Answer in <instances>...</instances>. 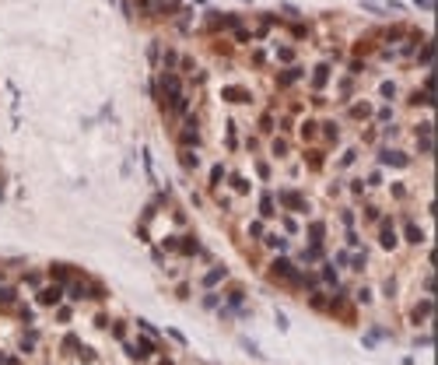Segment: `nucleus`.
Instances as JSON below:
<instances>
[{"label": "nucleus", "mask_w": 438, "mask_h": 365, "mask_svg": "<svg viewBox=\"0 0 438 365\" xmlns=\"http://www.w3.org/2000/svg\"><path fill=\"white\" fill-rule=\"evenodd\" d=\"M298 274H302V270H298L291 260H284V257L270 263V277H277V281H291V285H295V277H298Z\"/></svg>", "instance_id": "1"}, {"label": "nucleus", "mask_w": 438, "mask_h": 365, "mask_svg": "<svg viewBox=\"0 0 438 365\" xmlns=\"http://www.w3.org/2000/svg\"><path fill=\"white\" fill-rule=\"evenodd\" d=\"M60 299H63V285H46V288H39V292H35V302H39V306H46V309L60 306Z\"/></svg>", "instance_id": "2"}, {"label": "nucleus", "mask_w": 438, "mask_h": 365, "mask_svg": "<svg viewBox=\"0 0 438 365\" xmlns=\"http://www.w3.org/2000/svg\"><path fill=\"white\" fill-rule=\"evenodd\" d=\"M379 165H393V169H403L410 165V158L403 151H393V148H379Z\"/></svg>", "instance_id": "3"}, {"label": "nucleus", "mask_w": 438, "mask_h": 365, "mask_svg": "<svg viewBox=\"0 0 438 365\" xmlns=\"http://www.w3.org/2000/svg\"><path fill=\"white\" fill-rule=\"evenodd\" d=\"M179 141H182L186 148H196V144H200V130H196V119H193V116L182 123V134H179Z\"/></svg>", "instance_id": "4"}, {"label": "nucleus", "mask_w": 438, "mask_h": 365, "mask_svg": "<svg viewBox=\"0 0 438 365\" xmlns=\"http://www.w3.org/2000/svg\"><path fill=\"white\" fill-rule=\"evenodd\" d=\"M403 239L410 242V246H421V242H424V232H421V225L407 218V221H403Z\"/></svg>", "instance_id": "5"}, {"label": "nucleus", "mask_w": 438, "mask_h": 365, "mask_svg": "<svg viewBox=\"0 0 438 365\" xmlns=\"http://www.w3.org/2000/svg\"><path fill=\"white\" fill-rule=\"evenodd\" d=\"M281 204H284V208H295V211H308L305 197H302V193H295V190H284V193H281Z\"/></svg>", "instance_id": "6"}, {"label": "nucleus", "mask_w": 438, "mask_h": 365, "mask_svg": "<svg viewBox=\"0 0 438 365\" xmlns=\"http://www.w3.org/2000/svg\"><path fill=\"white\" fill-rule=\"evenodd\" d=\"M428 316H431V299H424V302H417V306L410 309V323H414V327H421Z\"/></svg>", "instance_id": "7"}, {"label": "nucleus", "mask_w": 438, "mask_h": 365, "mask_svg": "<svg viewBox=\"0 0 438 365\" xmlns=\"http://www.w3.org/2000/svg\"><path fill=\"white\" fill-rule=\"evenodd\" d=\"M379 246L382 250H396V232H393L389 221H382V228H379Z\"/></svg>", "instance_id": "8"}, {"label": "nucleus", "mask_w": 438, "mask_h": 365, "mask_svg": "<svg viewBox=\"0 0 438 365\" xmlns=\"http://www.w3.org/2000/svg\"><path fill=\"white\" fill-rule=\"evenodd\" d=\"M323 235H326V225H323V221H312V225H308V242H312V250H323Z\"/></svg>", "instance_id": "9"}, {"label": "nucleus", "mask_w": 438, "mask_h": 365, "mask_svg": "<svg viewBox=\"0 0 438 365\" xmlns=\"http://www.w3.org/2000/svg\"><path fill=\"white\" fill-rule=\"evenodd\" d=\"M273 214H277V200L270 193H263L260 197V218H273Z\"/></svg>", "instance_id": "10"}, {"label": "nucleus", "mask_w": 438, "mask_h": 365, "mask_svg": "<svg viewBox=\"0 0 438 365\" xmlns=\"http://www.w3.org/2000/svg\"><path fill=\"white\" fill-rule=\"evenodd\" d=\"M224 277H228V270H224V267H214V270H207V274H204V285H207V288H214V285H221Z\"/></svg>", "instance_id": "11"}, {"label": "nucleus", "mask_w": 438, "mask_h": 365, "mask_svg": "<svg viewBox=\"0 0 438 365\" xmlns=\"http://www.w3.org/2000/svg\"><path fill=\"white\" fill-rule=\"evenodd\" d=\"M326 81H330V63H319V67H315V74H312V85L323 88Z\"/></svg>", "instance_id": "12"}, {"label": "nucleus", "mask_w": 438, "mask_h": 365, "mask_svg": "<svg viewBox=\"0 0 438 365\" xmlns=\"http://www.w3.org/2000/svg\"><path fill=\"white\" fill-rule=\"evenodd\" d=\"M228 183H231V190H235V193H249V179H246V176L231 172V176H228Z\"/></svg>", "instance_id": "13"}, {"label": "nucleus", "mask_w": 438, "mask_h": 365, "mask_svg": "<svg viewBox=\"0 0 438 365\" xmlns=\"http://www.w3.org/2000/svg\"><path fill=\"white\" fill-rule=\"evenodd\" d=\"M224 99H228V102H242V105H246V102H249V92H246V88H224Z\"/></svg>", "instance_id": "14"}, {"label": "nucleus", "mask_w": 438, "mask_h": 365, "mask_svg": "<svg viewBox=\"0 0 438 365\" xmlns=\"http://www.w3.org/2000/svg\"><path fill=\"white\" fill-rule=\"evenodd\" d=\"M53 277H56V285H67V281L74 277V270L63 267V263H53Z\"/></svg>", "instance_id": "15"}, {"label": "nucleus", "mask_w": 438, "mask_h": 365, "mask_svg": "<svg viewBox=\"0 0 438 365\" xmlns=\"http://www.w3.org/2000/svg\"><path fill=\"white\" fill-rule=\"evenodd\" d=\"M179 161H182V169H196V165H200V161H196V151H193V148H182Z\"/></svg>", "instance_id": "16"}, {"label": "nucleus", "mask_w": 438, "mask_h": 365, "mask_svg": "<svg viewBox=\"0 0 438 365\" xmlns=\"http://www.w3.org/2000/svg\"><path fill=\"white\" fill-rule=\"evenodd\" d=\"M14 302H18V288L0 285V306H14Z\"/></svg>", "instance_id": "17"}, {"label": "nucleus", "mask_w": 438, "mask_h": 365, "mask_svg": "<svg viewBox=\"0 0 438 365\" xmlns=\"http://www.w3.org/2000/svg\"><path fill=\"white\" fill-rule=\"evenodd\" d=\"M242 299H246V288H242V285H231V288H228V302H231V306H242Z\"/></svg>", "instance_id": "18"}, {"label": "nucleus", "mask_w": 438, "mask_h": 365, "mask_svg": "<svg viewBox=\"0 0 438 365\" xmlns=\"http://www.w3.org/2000/svg\"><path fill=\"white\" fill-rule=\"evenodd\" d=\"M302 77V67H288L281 77H277V81H281V85H295V81Z\"/></svg>", "instance_id": "19"}, {"label": "nucleus", "mask_w": 438, "mask_h": 365, "mask_svg": "<svg viewBox=\"0 0 438 365\" xmlns=\"http://www.w3.org/2000/svg\"><path fill=\"white\" fill-rule=\"evenodd\" d=\"M319 127H323V137H326L330 144H337V137H340V127H337V123H319Z\"/></svg>", "instance_id": "20"}, {"label": "nucleus", "mask_w": 438, "mask_h": 365, "mask_svg": "<svg viewBox=\"0 0 438 365\" xmlns=\"http://www.w3.org/2000/svg\"><path fill=\"white\" fill-rule=\"evenodd\" d=\"M315 134H319V123H315V119H308V123H302V137H305V141H312Z\"/></svg>", "instance_id": "21"}, {"label": "nucleus", "mask_w": 438, "mask_h": 365, "mask_svg": "<svg viewBox=\"0 0 438 365\" xmlns=\"http://www.w3.org/2000/svg\"><path fill=\"white\" fill-rule=\"evenodd\" d=\"M354 161H357V148H347V151L340 155V165L347 169V165H354Z\"/></svg>", "instance_id": "22"}, {"label": "nucleus", "mask_w": 438, "mask_h": 365, "mask_svg": "<svg viewBox=\"0 0 438 365\" xmlns=\"http://www.w3.org/2000/svg\"><path fill=\"white\" fill-rule=\"evenodd\" d=\"M305 155H308L305 161H308L312 169H323V151H305Z\"/></svg>", "instance_id": "23"}, {"label": "nucleus", "mask_w": 438, "mask_h": 365, "mask_svg": "<svg viewBox=\"0 0 438 365\" xmlns=\"http://www.w3.org/2000/svg\"><path fill=\"white\" fill-rule=\"evenodd\" d=\"M154 351H158V344H154L151 337H140V355L147 358V355H154Z\"/></svg>", "instance_id": "24"}, {"label": "nucleus", "mask_w": 438, "mask_h": 365, "mask_svg": "<svg viewBox=\"0 0 438 365\" xmlns=\"http://www.w3.org/2000/svg\"><path fill=\"white\" fill-rule=\"evenodd\" d=\"M273 155H277V158H288V141H284V137L273 141Z\"/></svg>", "instance_id": "25"}, {"label": "nucleus", "mask_w": 438, "mask_h": 365, "mask_svg": "<svg viewBox=\"0 0 438 365\" xmlns=\"http://www.w3.org/2000/svg\"><path fill=\"white\" fill-rule=\"evenodd\" d=\"M372 112V105H365V102H357V105H350V116H357V119H365Z\"/></svg>", "instance_id": "26"}, {"label": "nucleus", "mask_w": 438, "mask_h": 365, "mask_svg": "<svg viewBox=\"0 0 438 365\" xmlns=\"http://www.w3.org/2000/svg\"><path fill=\"white\" fill-rule=\"evenodd\" d=\"M147 60H151V63L162 60V46H158V43H151V46H147Z\"/></svg>", "instance_id": "27"}, {"label": "nucleus", "mask_w": 438, "mask_h": 365, "mask_svg": "<svg viewBox=\"0 0 438 365\" xmlns=\"http://www.w3.org/2000/svg\"><path fill=\"white\" fill-rule=\"evenodd\" d=\"M323 281H326V285H337V270L330 263H323Z\"/></svg>", "instance_id": "28"}, {"label": "nucleus", "mask_w": 438, "mask_h": 365, "mask_svg": "<svg viewBox=\"0 0 438 365\" xmlns=\"http://www.w3.org/2000/svg\"><path fill=\"white\" fill-rule=\"evenodd\" d=\"M221 179H224V165H214V169H211V186H218Z\"/></svg>", "instance_id": "29"}, {"label": "nucleus", "mask_w": 438, "mask_h": 365, "mask_svg": "<svg viewBox=\"0 0 438 365\" xmlns=\"http://www.w3.org/2000/svg\"><path fill=\"white\" fill-rule=\"evenodd\" d=\"M32 348H35V334H25V337H21V351L32 355Z\"/></svg>", "instance_id": "30"}, {"label": "nucleus", "mask_w": 438, "mask_h": 365, "mask_svg": "<svg viewBox=\"0 0 438 365\" xmlns=\"http://www.w3.org/2000/svg\"><path fill=\"white\" fill-rule=\"evenodd\" d=\"M379 92H382V99H393V95H396V85H393V81H382Z\"/></svg>", "instance_id": "31"}, {"label": "nucleus", "mask_w": 438, "mask_h": 365, "mask_svg": "<svg viewBox=\"0 0 438 365\" xmlns=\"http://www.w3.org/2000/svg\"><path fill=\"white\" fill-rule=\"evenodd\" d=\"M375 119H379V123H389V119H393V109H389V105H382V109L375 112Z\"/></svg>", "instance_id": "32"}, {"label": "nucleus", "mask_w": 438, "mask_h": 365, "mask_svg": "<svg viewBox=\"0 0 438 365\" xmlns=\"http://www.w3.org/2000/svg\"><path fill=\"white\" fill-rule=\"evenodd\" d=\"M249 235H253V239H263V235H266V232H263V221H253V225H249Z\"/></svg>", "instance_id": "33"}, {"label": "nucleus", "mask_w": 438, "mask_h": 365, "mask_svg": "<svg viewBox=\"0 0 438 365\" xmlns=\"http://www.w3.org/2000/svg\"><path fill=\"white\" fill-rule=\"evenodd\" d=\"M260 130H263V134L273 130V116H260Z\"/></svg>", "instance_id": "34"}, {"label": "nucleus", "mask_w": 438, "mask_h": 365, "mask_svg": "<svg viewBox=\"0 0 438 365\" xmlns=\"http://www.w3.org/2000/svg\"><path fill=\"white\" fill-rule=\"evenodd\" d=\"M112 337L123 341V337H127V323H116V327H112Z\"/></svg>", "instance_id": "35"}, {"label": "nucleus", "mask_w": 438, "mask_h": 365, "mask_svg": "<svg viewBox=\"0 0 438 365\" xmlns=\"http://www.w3.org/2000/svg\"><path fill=\"white\" fill-rule=\"evenodd\" d=\"M414 134H417V137H428V134H431V123H428V119H424V123H417Z\"/></svg>", "instance_id": "36"}, {"label": "nucleus", "mask_w": 438, "mask_h": 365, "mask_svg": "<svg viewBox=\"0 0 438 365\" xmlns=\"http://www.w3.org/2000/svg\"><path fill=\"white\" fill-rule=\"evenodd\" d=\"M242 348H246V351H249V355H256V358H260V355H263V351H260V348H256V344H253V341H249V337H242Z\"/></svg>", "instance_id": "37"}, {"label": "nucleus", "mask_w": 438, "mask_h": 365, "mask_svg": "<svg viewBox=\"0 0 438 365\" xmlns=\"http://www.w3.org/2000/svg\"><path fill=\"white\" fill-rule=\"evenodd\" d=\"M81 362H98V355H95V348H81Z\"/></svg>", "instance_id": "38"}, {"label": "nucleus", "mask_w": 438, "mask_h": 365, "mask_svg": "<svg viewBox=\"0 0 438 365\" xmlns=\"http://www.w3.org/2000/svg\"><path fill=\"white\" fill-rule=\"evenodd\" d=\"M350 193L361 197V193H365V179H350Z\"/></svg>", "instance_id": "39"}, {"label": "nucleus", "mask_w": 438, "mask_h": 365, "mask_svg": "<svg viewBox=\"0 0 438 365\" xmlns=\"http://www.w3.org/2000/svg\"><path fill=\"white\" fill-rule=\"evenodd\" d=\"M357 302L368 306V302H372V288H361V292H357Z\"/></svg>", "instance_id": "40"}, {"label": "nucleus", "mask_w": 438, "mask_h": 365, "mask_svg": "<svg viewBox=\"0 0 438 365\" xmlns=\"http://www.w3.org/2000/svg\"><path fill=\"white\" fill-rule=\"evenodd\" d=\"M421 63H431V43L421 46Z\"/></svg>", "instance_id": "41"}, {"label": "nucleus", "mask_w": 438, "mask_h": 365, "mask_svg": "<svg viewBox=\"0 0 438 365\" xmlns=\"http://www.w3.org/2000/svg\"><path fill=\"white\" fill-rule=\"evenodd\" d=\"M365 183H368V186H382V183H386V179H382V172H372V176H368V179H365Z\"/></svg>", "instance_id": "42"}]
</instances>
